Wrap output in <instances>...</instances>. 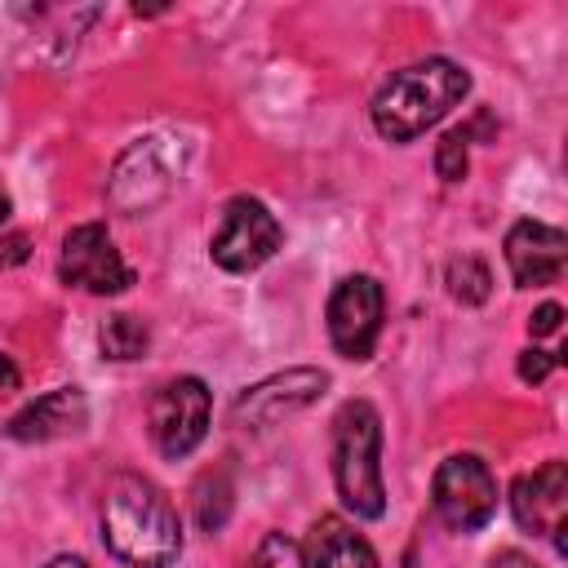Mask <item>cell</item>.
<instances>
[{
	"instance_id": "1",
	"label": "cell",
	"mask_w": 568,
	"mask_h": 568,
	"mask_svg": "<svg viewBox=\"0 0 568 568\" xmlns=\"http://www.w3.org/2000/svg\"><path fill=\"white\" fill-rule=\"evenodd\" d=\"M102 541L133 568H169L182 555L178 506L146 475H115L102 497Z\"/></svg>"
},
{
	"instance_id": "2",
	"label": "cell",
	"mask_w": 568,
	"mask_h": 568,
	"mask_svg": "<svg viewBox=\"0 0 568 568\" xmlns=\"http://www.w3.org/2000/svg\"><path fill=\"white\" fill-rule=\"evenodd\" d=\"M470 89V75L448 58H426L413 67H399L377 93H373V129L386 142H413L430 124H439Z\"/></svg>"
},
{
	"instance_id": "3",
	"label": "cell",
	"mask_w": 568,
	"mask_h": 568,
	"mask_svg": "<svg viewBox=\"0 0 568 568\" xmlns=\"http://www.w3.org/2000/svg\"><path fill=\"white\" fill-rule=\"evenodd\" d=\"M333 484L351 515L377 519L386 510L382 417L368 399H346L333 417Z\"/></svg>"
},
{
	"instance_id": "4",
	"label": "cell",
	"mask_w": 568,
	"mask_h": 568,
	"mask_svg": "<svg viewBox=\"0 0 568 568\" xmlns=\"http://www.w3.org/2000/svg\"><path fill=\"white\" fill-rule=\"evenodd\" d=\"M280 240H284V231H280L275 213L253 195H235V200H226V209L217 217V231L209 240V257L222 271L244 275V271H257L262 262H271Z\"/></svg>"
},
{
	"instance_id": "5",
	"label": "cell",
	"mask_w": 568,
	"mask_h": 568,
	"mask_svg": "<svg viewBox=\"0 0 568 568\" xmlns=\"http://www.w3.org/2000/svg\"><path fill=\"white\" fill-rule=\"evenodd\" d=\"M430 506L453 532H475L497 515V479L475 453L444 457L430 479Z\"/></svg>"
},
{
	"instance_id": "6",
	"label": "cell",
	"mask_w": 568,
	"mask_h": 568,
	"mask_svg": "<svg viewBox=\"0 0 568 568\" xmlns=\"http://www.w3.org/2000/svg\"><path fill=\"white\" fill-rule=\"evenodd\" d=\"M209 386L200 377H173L164 382L146 404V430L164 457H186L209 430Z\"/></svg>"
},
{
	"instance_id": "7",
	"label": "cell",
	"mask_w": 568,
	"mask_h": 568,
	"mask_svg": "<svg viewBox=\"0 0 568 568\" xmlns=\"http://www.w3.org/2000/svg\"><path fill=\"white\" fill-rule=\"evenodd\" d=\"M58 275H62V284L84 288V293H98V297L124 293L133 284V271L124 266V257L111 244V235H106L102 222H80V226H71L62 235Z\"/></svg>"
},
{
	"instance_id": "8",
	"label": "cell",
	"mask_w": 568,
	"mask_h": 568,
	"mask_svg": "<svg viewBox=\"0 0 568 568\" xmlns=\"http://www.w3.org/2000/svg\"><path fill=\"white\" fill-rule=\"evenodd\" d=\"M382 284L373 275H346L328 297V337L337 355L368 359L382 333Z\"/></svg>"
},
{
	"instance_id": "9",
	"label": "cell",
	"mask_w": 568,
	"mask_h": 568,
	"mask_svg": "<svg viewBox=\"0 0 568 568\" xmlns=\"http://www.w3.org/2000/svg\"><path fill=\"white\" fill-rule=\"evenodd\" d=\"M510 510L524 532L550 537L564 546V519H568V466L564 462H541L532 475H519L510 488Z\"/></svg>"
},
{
	"instance_id": "10",
	"label": "cell",
	"mask_w": 568,
	"mask_h": 568,
	"mask_svg": "<svg viewBox=\"0 0 568 568\" xmlns=\"http://www.w3.org/2000/svg\"><path fill=\"white\" fill-rule=\"evenodd\" d=\"M564 262H568V235L559 226L524 217L506 231V266L519 288L555 284L564 275Z\"/></svg>"
},
{
	"instance_id": "11",
	"label": "cell",
	"mask_w": 568,
	"mask_h": 568,
	"mask_svg": "<svg viewBox=\"0 0 568 568\" xmlns=\"http://www.w3.org/2000/svg\"><path fill=\"white\" fill-rule=\"evenodd\" d=\"M324 386H328V373H320V368H288V373H275V377L257 382L253 390H244V395L235 399V422H240V426H257V430H262V426H275L280 417L306 408Z\"/></svg>"
},
{
	"instance_id": "12",
	"label": "cell",
	"mask_w": 568,
	"mask_h": 568,
	"mask_svg": "<svg viewBox=\"0 0 568 568\" xmlns=\"http://www.w3.org/2000/svg\"><path fill=\"white\" fill-rule=\"evenodd\" d=\"M89 417V404H84V390L80 386H58L40 399H31L13 422H9V435L22 439V444H44V439H62L71 430H80Z\"/></svg>"
},
{
	"instance_id": "13",
	"label": "cell",
	"mask_w": 568,
	"mask_h": 568,
	"mask_svg": "<svg viewBox=\"0 0 568 568\" xmlns=\"http://www.w3.org/2000/svg\"><path fill=\"white\" fill-rule=\"evenodd\" d=\"M302 555H306V568H382L377 550L337 515H324L311 528Z\"/></svg>"
},
{
	"instance_id": "14",
	"label": "cell",
	"mask_w": 568,
	"mask_h": 568,
	"mask_svg": "<svg viewBox=\"0 0 568 568\" xmlns=\"http://www.w3.org/2000/svg\"><path fill=\"white\" fill-rule=\"evenodd\" d=\"M98 346L106 359H138L151 346V333L138 315H106L98 328Z\"/></svg>"
},
{
	"instance_id": "15",
	"label": "cell",
	"mask_w": 568,
	"mask_h": 568,
	"mask_svg": "<svg viewBox=\"0 0 568 568\" xmlns=\"http://www.w3.org/2000/svg\"><path fill=\"white\" fill-rule=\"evenodd\" d=\"M444 280H448V293H453L462 306H479V302H488V293H493L488 266H484L479 257H470V253L453 257L448 271H444Z\"/></svg>"
},
{
	"instance_id": "16",
	"label": "cell",
	"mask_w": 568,
	"mask_h": 568,
	"mask_svg": "<svg viewBox=\"0 0 568 568\" xmlns=\"http://www.w3.org/2000/svg\"><path fill=\"white\" fill-rule=\"evenodd\" d=\"M253 568H306V555L293 537L284 532H266L253 550Z\"/></svg>"
},
{
	"instance_id": "17",
	"label": "cell",
	"mask_w": 568,
	"mask_h": 568,
	"mask_svg": "<svg viewBox=\"0 0 568 568\" xmlns=\"http://www.w3.org/2000/svg\"><path fill=\"white\" fill-rule=\"evenodd\" d=\"M466 142H470L466 129H448V133L435 142V173H439L444 182H462V178H466Z\"/></svg>"
},
{
	"instance_id": "18",
	"label": "cell",
	"mask_w": 568,
	"mask_h": 568,
	"mask_svg": "<svg viewBox=\"0 0 568 568\" xmlns=\"http://www.w3.org/2000/svg\"><path fill=\"white\" fill-rule=\"evenodd\" d=\"M559 320H564V306L559 302H541L532 311V320H528V333L532 337H550V333H559Z\"/></svg>"
},
{
	"instance_id": "19",
	"label": "cell",
	"mask_w": 568,
	"mask_h": 568,
	"mask_svg": "<svg viewBox=\"0 0 568 568\" xmlns=\"http://www.w3.org/2000/svg\"><path fill=\"white\" fill-rule=\"evenodd\" d=\"M550 368H555V355H550V351L528 346V351L519 355V377H524V382H541Z\"/></svg>"
},
{
	"instance_id": "20",
	"label": "cell",
	"mask_w": 568,
	"mask_h": 568,
	"mask_svg": "<svg viewBox=\"0 0 568 568\" xmlns=\"http://www.w3.org/2000/svg\"><path fill=\"white\" fill-rule=\"evenodd\" d=\"M31 257V244H27V235H0V271H9V266H22Z\"/></svg>"
},
{
	"instance_id": "21",
	"label": "cell",
	"mask_w": 568,
	"mask_h": 568,
	"mask_svg": "<svg viewBox=\"0 0 568 568\" xmlns=\"http://www.w3.org/2000/svg\"><path fill=\"white\" fill-rule=\"evenodd\" d=\"M488 568H541V564L532 555H524V550H497L488 559Z\"/></svg>"
},
{
	"instance_id": "22",
	"label": "cell",
	"mask_w": 568,
	"mask_h": 568,
	"mask_svg": "<svg viewBox=\"0 0 568 568\" xmlns=\"http://www.w3.org/2000/svg\"><path fill=\"white\" fill-rule=\"evenodd\" d=\"M18 382H22V377H18V364H13L9 355H0V399H4V395H13V390H18Z\"/></svg>"
},
{
	"instance_id": "23",
	"label": "cell",
	"mask_w": 568,
	"mask_h": 568,
	"mask_svg": "<svg viewBox=\"0 0 568 568\" xmlns=\"http://www.w3.org/2000/svg\"><path fill=\"white\" fill-rule=\"evenodd\" d=\"M44 568H89V564H84L80 555H58V559H49Z\"/></svg>"
},
{
	"instance_id": "24",
	"label": "cell",
	"mask_w": 568,
	"mask_h": 568,
	"mask_svg": "<svg viewBox=\"0 0 568 568\" xmlns=\"http://www.w3.org/2000/svg\"><path fill=\"white\" fill-rule=\"evenodd\" d=\"M4 213H9V200H4V195H0V222H4Z\"/></svg>"
}]
</instances>
